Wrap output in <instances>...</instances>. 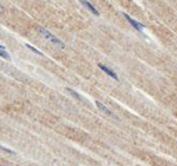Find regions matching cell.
Here are the masks:
<instances>
[{"label":"cell","instance_id":"obj_5","mask_svg":"<svg viewBox=\"0 0 177 166\" xmlns=\"http://www.w3.org/2000/svg\"><path fill=\"white\" fill-rule=\"evenodd\" d=\"M95 104H96V106H97V108L98 109H99L101 112H103V113H105L106 115H109V116H113V117H116V116L113 114V113L111 112V111H109L108 109H107V108L104 106V104H102V103H100L99 100H96L95 101Z\"/></svg>","mask_w":177,"mask_h":166},{"label":"cell","instance_id":"obj_4","mask_svg":"<svg viewBox=\"0 0 177 166\" xmlns=\"http://www.w3.org/2000/svg\"><path fill=\"white\" fill-rule=\"evenodd\" d=\"M79 2H80V3L82 4L85 7L88 8L90 12H92V13L94 14V15L99 16V12H98V11L96 10V7H95L94 5L91 3V2H89L88 0H79Z\"/></svg>","mask_w":177,"mask_h":166},{"label":"cell","instance_id":"obj_1","mask_svg":"<svg viewBox=\"0 0 177 166\" xmlns=\"http://www.w3.org/2000/svg\"><path fill=\"white\" fill-rule=\"evenodd\" d=\"M37 30L41 36L44 38L45 40H47L48 42H50L51 44L57 46V47H60V49H64L66 47L65 43H64L62 40H60L59 38H56L53 34H51L48 30H46L45 27H43V26H38Z\"/></svg>","mask_w":177,"mask_h":166},{"label":"cell","instance_id":"obj_8","mask_svg":"<svg viewBox=\"0 0 177 166\" xmlns=\"http://www.w3.org/2000/svg\"><path fill=\"white\" fill-rule=\"evenodd\" d=\"M26 47H27V48H29L30 50H33V51L34 52V53H37V54H40V55H43V53H42V52H41L40 50H38L37 48H34L33 46H31V45H29V44H26Z\"/></svg>","mask_w":177,"mask_h":166},{"label":"cell","instance_id":"obj_2","mask_svg":"<svg viewBox=\"0 0 177 166\" xmlns=\"http://www.w3.org/2000/svg\"><path fill=\"white\" fill-rule=\"evenodd\" d=\"M124 17H125L126 20L130 23V25H131L132 27L135 28V30H139V31H142V30H144L145 26H144L143 24H142V23L138 22V21H135V19H132L131 17L128 16V15H127V14H124Z\"/></svg>","mask_w":177,"mask_h":166},{"label":"cell","instance_id":"obj_6","mask_svg":"<svg viewBox=\"0 0 177 166\" xmlns=\"http://www.w3.org/2000/svg\"><path fill=\"white\" fill-rule=\"evenodd\" d=\"M66 90H67V91H68L69 93H70V94L73 96V97L76 98L77 100H80V101L82 100V97L80 96V94H78V93H77L76 91H74L73 89H71V88H66Z\"/></svg>","mask_w":177,"mask_h":166},{"label":"cell","instance_id":"obj_11","mask_svg":"<svg viewBox=\"0 0 177 166\" xmlns=\"http://www.w3.org/2000/svg\"><path fill=\"white\" fill-rule=\"evenodd\" d=\"M0 166H2V165H0Z\"/></svg>","mask_w":177,"mask_h":166},{"label":"cell","instance_id":"obj_10","mask_svg":"<svg viewBox=\"0 0 177 166\" xmlns=\"http://www.w3.org/2000/svg\"><path fill=\"white\" fill-rule=\"evenodd\" d=\"M0 49H4V46H2L1 44H0Z\"/></svg>","mask_w":177,"mask_h":166},{"label":"cell","instance_id":"obj_3","mask_svg":"<svg viewBox=\"0 0 177 166\" xmlns=\"http://www.w3.org/2000/svg\"><path fill=\"white\" fill-rule=\"evenodd\" d=\"M98 67L102 70L103 72H105V73L108 75V76H111L112 78H114L116 81H119V77H118V74L116 73L114 70H112L111 68H108L107 66L103 65V64H98Z\"/></svg>","mask_w":177,"mask_h":166},{"label":"cell","instance_id":"obj_7","mask_svg":"<svg viewBox=\"0 0 177 166\" xmlns=\"http://www.w3.org/2000/svg\"><path fill=\"white\" fill-rule=\"evenodd\" d=\"M0 57L3 58V59H5V60H11L10 54L7 53V51L5 50V48L4 49H0Z\"/></svg>","mask_w":177,"mask_h":166},{"label":"cell","instance_id":"obj_9","mask_svg":"<svg viewBox=\"0 0 177 166\" xmlns=\"http://www.w3.org/2000/svg\"><path fill=\"white\" fill-rule=\"evenodd\" d=\"M3 11H4V8H3V7H2L1 4H0V14L1 13H3Z\"/></svg>","mask_w":177,"mask_h":166}]
</instances>
